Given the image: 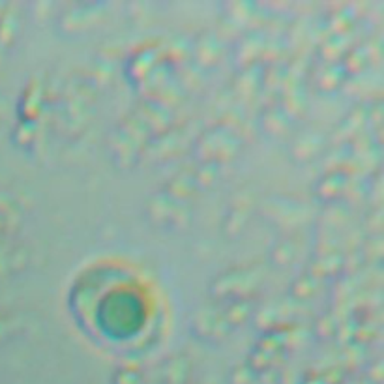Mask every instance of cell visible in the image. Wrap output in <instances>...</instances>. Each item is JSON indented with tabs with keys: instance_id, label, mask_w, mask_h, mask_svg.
<instances>
[{
	"instance_id": "cell-1",
	"label": "cell",
	"mask_w": 384,
	"mask_h": 384,
	"mask_svg": "<svg viewBox=\"0 0 384 384\" xmlns=\"http://www.w3.org/2000/svg\"><path fill=\"white\" fill-rule=\"evenodd\" d=\"M187 379V366L186 362L173 360L165 366L163 384H184Z\"/></svg>"
},
{
	"instance_id": "cell-2",
	"label": "cell",
	"mask_w": 384,
	"mask_h": 384,
	"mask_svg": "<svg viewBox=\"0 0 384 384\" xmlns=\"http://www.w3.org/2000/svg\"><path fill=\"white\" fill-rule=\"evenodd\" d=\"M113 384H141V377L133 369H118L113 375Z\"/></svg>"
}]
</instances>
